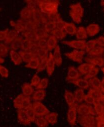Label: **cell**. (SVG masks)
<instances>
[{"label":"cell","mask_w":104,"mask_h":127,"mask_svg":"<svg viewBox=\"0 0 104 127\" xmlns=\"http://www.w3.org/2000/svg\"><path fill=\"white\" fill-rule=\"evenodd\" d=\"M37 4L41 12L46 14L57 13L59 4L58 0H39Z\"/></svg>","instance_id":"1"},{"label":"cell","mask_w":104,"mask_h":127,"mask_svg":"<svg viewBox=\"0 0 104 127\" xmlns=\"http://www.w3.org/2000/svg\"><path fill=\"white\" fill-rule=\"evenodd\" d=\"M36 117H43L49 113V110L42 103L35 101L31 104Z\"/></svg>","instance_id":"2"},{"label":"cell","mask_w":104,"mask_h":127,"mask_svg":"<svg viewBox=\"0 0 104 127\" xmlns=\"http://www.w3.org/2000/svg\"><path fill=\"white\" fill-rule=\"evenodd\" d=\"M77 112L80 116L96 115L94 108L92 106L86 104H82L78 106Z\"/></svg>","instance_id":"3"},{"label":"cell","mask_w":104,"mask_h":127,"mask_svg":"<svg viewBox=\"0 0 104 127\" xmlns=\"http://www.w3.org/2000/svg\"><path fill=\"white\" fill-rule=\"evenodd\" d=\"M84 54L85 51L84 50L78 51L77 50H74L70 53H67L65 54L66 56H67L68 58L79 64L82 62Z\"/></svg>","instance_id":"4"},{"label":"cell","mask_w":104,"mask_h":127,"mask_svg":"<svg viewBox=\"0 0 104 127\" xmlns=\"http://www.w3.org/2000/svg\"><path fill=\"white\" fill-rule=\"evenodd\" d=\"M78 122L83 127H87L91 125H96V120L94 116H80Z\"/></svg>","instance_id":"5"},{"label":"cell","mask_w":104,"mask_h":127,"mask_svg":"<svg viewBox=\"0 0 104 127\" xmlns=\"http://www.w3.org/2000/svg\"><path fill=\"white\" fill-rule=\"evenodd\" d=\"M78 105L75 104L74 106L69 107L67 113V120L69 123L72 126L75 125L77 120V109Z\"/></svg>","instance_id":"6"},{"label":"cell","mask_w":104,"mask_h":127,"mask_svg":"<svg viewBox=\"0 0 104 127\" xmlns=\"http://www.w3.org/2000/svg\"><path fill=\"white\" fill-rule=\"evenodd\" d=\"M62 43L76 49L83 50L85 49L86 41L85 40H78L72 41H63Z\"/></svg>","instance_id":"7"},{"label":"cell","mask_w":104,"mask_h":127,"mask_svg":"<svg viewBox=\"0 0 104 127\" xmlns=\"http://www.w3.org/2000/svg\"><path fill=\"white\" fill-rule=\"evenodd\" d=\"M81 74L77 69L74 66H70L68 68L67 76L66 79L67 81L71 82L79 78Z\"/></svg>","instance_id":"8"},{"label":"cell","mask_w":104,"mask_h":127,"mask_svg":"<svg viewBox=\"0 0 104 127\" xmlns=\"http://www.w3.org/2000/svg\"><path fill=\"white\" fill-rule=\"evenodd\" d=\"M55 63L53 58V54L51 52H49V56L48 58L47 64H46V71L49 76H50L53 73Z\"/></svg>","instance_id":"9"},{"label":"cell","mask_w":104,"mask_h":127,"mask_svg":"<svg viewBox=\"0 0 104 127\" xmlns=\"http://www.w3.org/2000/svg\"><path fill=\"white\" fill-rule=\"evenodd\" d=\"M17 118L19 122L24 125H28L31 122L28 118L25 110L18 109L17 110Z\"/></svg>","instance_id":"10"},{"label":"cell","mask_w":104,"mask_h":127,"mask_svg":"<svg viewBox=\"0 0 104 127\" xmlns=\"http://www.w3.org/2000/svg\"><path fill=\"white\" fill-rule=\"evenodd\" d=\"M18 53L21 58L22 61L25 63H28L32 59L37 57V55L36 54H34L28 51L20 50L19 51Z\"/></svg>","instance_id":"11"},{"label":"cell","mask_w":104,"mask_h":127,"mask_svg":"<svg viewBox=\"0 0 104 127\" xmlns=\"http://www.w3.org/2000/svg\"><path fill=\"white\" fill-rule=\"evenodd\" d=\"M86 30L88 35L89 36H94L100 32V27L98 24L92 23L86 27Z\"/></svg>","instance_id":"12"},{"label":"cell","mask_w":104,"mask_h":127,"mask_svg":"<svg viewBox=\"0 0 104 127\" xmlns=\"http://www.w3.org/2000/svg\"><path fill=\"white\" fill-rule=\"evenodd\" d=\"M23 39L17 36L15 39L10 44V48L11 50L14 51L22 50H23Z\"/></svg>","instance_id":"13"},{"label":"cell","mask_w":104,"mask_h":127,"mask_svg":"<svg viewBox=\"0 0 104 127\" xmlns=\"http://www.w3.org/2000/svg\"><path fill=\"white\" fill-rule=\"evenodd\" d=\"M70 8V11L72 12L75 14L80 16L81 17H83L84 14V9L80 2L71 5Z\"/></svg>","instance_id":"14"},{"label":"cell","mask_w":104,"mask_h":127,"mask_svg":"<svg viewBox=\"0 0 104 127\" xmlns=\"http://www.w3.org/2000/svg\"><path fill=\"white\" fill-rule=\"evenodd\" d=\"M21 20H28L32 18V9L27 6L24 7L20 12Z\"/></svg>","instance_id":"15"},{"label":"cell","mask_w":104,"mask_h":127,"mask_svg":"<svg viewBox=\"0 0 104 127\" xmlns=\"http://www.w3.org/2000/svg\"><path fill=\"white\" fill-rule=\"evenodd\" d=\"M31 18L37 24L42 22V13L39 8L36 7L32 9Z\"/></svg>","instance_id":"16"},{"label":"cell","mask_w":104,"mask_h":127,"mask_svg":"<svg viewBox=\"0 0 104 127\" xmlns=\"http://www.w3.org/2000/svg\"><path fill=\"white\" fill-rule=\"evenodd\" d=\"M53 58L57 66H59L61 65L62 63V59L60 53V48L59 45H57L55 48L54 53L53 54Z\"/></svg>","instance_id":"17"},{"label":"cell","mask_w":104,"mask_h":127,"mask_svg":"<svg viewBox=\"0 0 104 127\" xmlns=\"http://www.w3.org/2000/svg\"><path fill=\"white\" fill-rule=\"evenodd\" d=\"M64 30L66 32V33L73 35L76 33L77 29L74 23L65 22Z\"/></svg>","instance_id":"18"},{"label":"cell","mask_w":104,"mask_h":127,"mask_svg":"<svg viewBox=\"0 0 104 127\" xmlns=\"http://www.w3.org/2000/svg\"><path fill=\"white\" fill-rule=\"evenodd\" d=\"M82 89H88L90 86L89 81L84 78H78V79L71 82Z\"/></svg>","instance_id":"19"},{"label":"cell","mask_w":104,"mask_h":127,"mask_svg":"<svg viewBox=\"0 0 104 127\" xmlns=\"http://www.w3.org/2000/svg\"><path fill=\"white\" fill-rule=\"evenodd\" d=\"M57 45V39L53 35L49 36L47 39V49L48 51H51L55 49Z\"/></svg>","instance_id":"20"},{"label":"cell","mask_w":104,"mask_h":127,"mask_svg":"<svg viewBox=\"0 0 104 127\" xmlns=\"http://www.w3.org/2000/svg\"><path fill=\"white\" fill-rule=\"evenodd\" d=\"M95 66L91 64L84 63L80 65L78 67V71L82 75H87L90 69Z\"/></svg>","instance_id":"21"},{"label":"cell","mask_w":104,"mask_h":127,"mask_svg":"<svg viewBox=\"0 0 104 127\" xmlns=\"http://www.w3.org/2000/svg\"><path fill=\"white\" fill-rule=\"evenodd\" d=\"M88 94L91 95L97 102L101 99H104V93H102L100 90L91 88L89 90Z\"/></svg>","instance_id":"22"},{"label":"cell","mask_w":104,"mask_h":127,"mask_svg":"<svg viewBox=\"0 0 104 127\" xmlns=\"http://www.w3.org/2000/svg\"><path fill=\"white\" fill-rule=\"evenodd\" d=\"M9 54L11 61L15 65H19L21 64L22 61L18 53L15 51L11 50Z\"/></svg>","instance_id":"23"},{"label":"cell","mask_w":104,"mask_h":127,"mask_svg":"<svg viewBox=\"0 0 104 127\" xmlns=\"http://www.w3.org/2000/svg\"><path fill=\"white\" fill-rule=\"evenodd\" d=\"M66 101L69 107H72L76 104L74 94L70 91L66 90L64 94Z\"/></svg>","instance_id":"24"},{"label":"cell","mask_w":104,"mask_h":127,"mask_svg":"<svg viewBox=\"0 0 104 127\" xmlns=\"http://www.w3.org/2000/svg\"><path fill=\"white\" fill-rule=\"evenodd\" d=\"M18 36V32L15 30H11L7 33L4 42L6 44H11Z\"/></svg>","instance_id":"25"},{"label":"cell","mask_w":104,"mask_h":127,"mask_svg":"<svg viewBox=\"0 0 104 127\" xmlns=\"http://www.w3.org/2000/svg\"><path fill=\"white\" fill-rule=\"evenodd\" d=\"M46 95V92L44 90H37L34 92L32 98L35 101H40L43 100Z\"/></svg>","instance_id":"26"},{"label":"cell","mask_w":104,"mask_h":127,"mask_svg":"<svg viewBox=\"0 0 104 127\" xmlns=\"http://www.w3.org/2000/svg\"><path fill=\"white\" fill-rule=\"evenodd\" d=\"M23 34L25 39L31 42L36 43L38 40L34 31H25Z\"/></svg>","instance_id":"27"},{"label":"cell","mask_w":104,"mask_h":127,"mask_svg":"<svg viewBox=\"0 0 104 127\" xmlns=\"http://www.w3.org/2000/svg\"><path fill=\"white\" fill-rule=\"evenodd\" d=\"M22 94L24 96H30L34 92L33 87L29 83H25L23 84L22 87Z\"/></svg>","instance_id":"28"},{"label":"cell","mask_w":104,"mask_h":127,"mask_svg":"<svg viewBox=\"0 0 104 127\" xmlns=\"http://www.w3.org/2000/svg\"><path fill=\"white\" fill-rule=\"evenodd\" d=\"M89 84L93 88L92 89L100 90L102 85V81L98 77H94L91 78L89 81Z\"/></svg>","instance_id":"29"},{"label":"cell","mask_w":104,"mask_h":127,"mask_svg":"<svg viewBox=\"0 0 104 127\" xmlns=\"http://www.w3.org/2000/svg\"><path fill=\"white\" fill-rule=\"evenodd\" d=\"M50 33L52 34V35H53L55 36L57 39H60L62 40L63 38H64L66 36V32L65 31V30L63 29H59L57 28H56L55 29H54L53 31H52Z\"/></svg>","instance_id":"30"},{"label":"cell","mask_w":104,"mask_h":127,"mask_svg":"<svg viewBox=\"0 0 104 127\" xmlns=\"http://www.w3.org/2000/svg\"><path fill=\"white\" fill-rule=\"evenodd\" d=\"M76 38L78 40H84L87 39L88 37V35L86 30V28L84 27H79L76 33Z\"/></svg>","instance_id":"31"},{"label":"cell","mask_w":104,"mask_h":127,"mask_svg":"<svg viewBox=\"0 0 104 127\" xmlns=\"http://www.w3.org/2000/svg\"><path fill=\"white\" fill-rule=\"evenodd\" d=\"M24 97V96L22 94H20L15 98L13 101V104L15 108L17 109L18 110L22 109Z\"/></svg>","instance_id":"32"},{"label":"cell","mask_w":104,"mask_h":127,"mask_svg":"<svg viewBox=\"0 0 104 127\" xmlns=\"http://www.w3.org/2000/svg\"><path fill=\"white\" fill-rule=\"evenodd\" d=\"M38 39L41 38H46L49 37L48 33L46 31L43 27H37L34 31Z\"/></svg>","instance_id":"33"},{"label":"cell","mask_w":104,"mask_h":127,"mask_svg":"<svg viewBox=\"0 0 104 127\" xmlns=\"http://www.w3.org/2000/svg\"><path fill=\"white\" fill-rule=\"evenodd\" d=\"M74 96L75 97V101H77L79 103H80L83 100H84V98L85 96V94L83 89L79 88L75 91L74 93Z\"/></svg>","instance_id":"34"},{"label":"cell","mask_w":104,"mask_h":127,"mask_svg":"<svg viewBox=\"0 0 104 127\" xmlns=\"http://www.w3.org/2000/svg\"><path fill=\"white\" fill-rule=\"evenodd\" d=\"M40 63V60L37 58L36 57L35 58L32 59L27 64L25 65L26 67L32 68V69H37L39 64Z\"/></svg>","instance_id":"35"},{"label":"cell","mask_w":104,"mask_h":127,"mask_svg":"<svg viewBox=\"0 0 104 127\" xmlns=\"http://www.w3.org/2000/svg\"><path fill=\"white\" fill-rule=\"evenodd\" d=\"M58 114L55 112H52L49 113L45 116V118L47 120V122L51 124H55L57 122Z\"/></svg>","instance_id":"36"},{"label":"cell","mask_w":104,"mask_h":127,"mask_svg":"<svg viewBox=\"0 0 104 127\" xmlns=\"http://www.w3.org/2000/svg\"><path fill=\"white\" fill-rule=\"evenodd\" d=\"M104 50V47L96 46L88 53V54L91 56H100L103 54Z\"/></svg>","instance_id":"37"},{"label":"cell","mask_w":104,"mask_h":127,"mask_svg":"<svg viewBox=\"0 0 104 127\" xmlns=\"http://www.w3.org/2000/svg\"><path fill=\"white\" fill-rule=\"evenodd\" d=\"M34 122L38 127H47L48 126V123L44 117H37Z\"/></svg>","instance_id":"38"},{"label":"cell","mask_w":104,"mask_h":127,"mask_svg":"<svg viewBox=\"0 0 104 127\" xmlns=\"http://www.w3.org/2000/svg\"><path fill=\"white\" fill-rule=\"evenodd\" d=\"M99 72V68L97 67L94 66L93 68H92L90 69L89 72L87 74L86 76L84 77V79L88 80L89 79H91L94 77H96V76L97 75Z\"/></svg>","instance_id":"39"},{"label":"cell","mask_w":104,"mask_h":127,"mask_svg":"<svg viewBox=\"0 0 104 127\" xmlns=\"http://www.w3.org/2000/svg\"><path fill=\"white\" fill-rule=\"evenodd\" d=\"M90 60L91 64L94 66L96 65H98L99 67H102L104 65V59L101 57H96L91 59Z\"/></svg>","instance_id":"40"},{"label":"cell","mask_w":104,"mask_h":127,"mask_svg":"<svg viewBox=\"0 0 104 127\" xmlns=\"http://www.w3.org/2000/svg\"><path fill=\"white\" fill-rule=\"evenodd\" d=\"M43 28L48 33H50L52 31L56 28V24L54 22L49 21L45 24Z\"/></svg>","instance_id":"41"},{"label":"cell","mask_w":104,"mask_h":127,"mask_svg":"<svg viewBox=\"0 0 104 127\" xmlns=\"http://www.w3.org/2000/svg\"><path fill=\"white\" fill-rule=\"evenodd\" d=\"M9 51V48L6 45L3 43H0V57L7 56Z\"/></svg>","instance_id":"42"},{"label":"cell","mask_w":104,"mask_h":127,"mask_svg":"<svg viewBox=\"0 0 104 127\" xmlns=\"http://www.w3.org/2000/svg\"><path fill=\"white\" fill-rule=\"evenodd\" d=\"M26 113L27 114V115L28 117V118L29 119L30 121L31 122H33L35 121V119L36 118L35 113L33 109V108H32V107H30L28 108H27V109L25 110Z\"/></svg>","instance_id":"43"},{"label":"cell","mask_w":104,"mask_h":127,"mask_svg":"<svg viewBox=\"0 0 104 127\" xmlns=\"http://www.w3.org/2000/svg\"><path fill=\"white\" fill-rule=\"evenodd\" d=\"M47 60H48V56H46L44 58H43L42 59L40 60V63H39V66L37 69V72H41L46 68Z\"/></svg>","instance_id":"44"},{"label":"cell","mask_w":104,"mask_h":127,"mask_svg":"<svg viewBox=\"0 0 104 127\" xmlns=\"http://www.w3.org/2000/svg\"><path fill=\"white\" fill-rule=\"evenodd\" d=\"M94 109L95 111L96 115H102L104 114V105H102L97 102L94 104Z\"/></svg>","instance_id":"45"},{"label":"cell","mask_w":104,"mask_h":127,"mask_svg":"<svg viewBox=\"0 0 104 127\" xmlns=\"http://www.w3.org/2000/svg\"><path fill=\"white\" fill-rule=\"evenodd\" d=\"M96 45L97 43L95 40H91L88 42H86L85 49H86V51L87 52L89 53L91 50L96 47Z\"/></svg>","instance_id":"46"},{"label":"cell","mask_w":104,"mask_h":127,"mask_svg":"<svg viewBox=\"0 0 104 127\" xmlns=\"http://www.w3.org/2000/svg\"><path fill=\"white\" fill-rule=\"evenodd\" d=\"M48 84V79L46 78H43L40 80L38 85L36 87V89L37 90H40V89L44 90L47 87Z\"/></svg>","instance_id":"47"},{"label":"cell","mask_w":104,"mask_h":127,"mask_svg":"<svg viewBox=\"0 0 104 127\" xmlns=\"http://www.w3.org/2000/svg\"><path fill=\"white\" fill-rule=\"evenodd\" d=\"M48 50L47 49H40L39 48L37 51L36 55L37 57L41 60L43 58H44L45 57L47 56L48 53Z\"/></svg>","instance_id":"48"},{"label":"cell","mask_w":104,"mask_h":127,"mask_svg":"<svg viewBox=\"0 0 104 127\" xmlns=\"http://www.w3.org/2000/svg\"><path fill=\"white\" fill-rule=\"evenodd\" d=\"M47 16H48L49 21H51L54 22L55 23H56L57 22L61 20V18H60L59 14L57 12L47 14Z\"/></svg>","instance_id":"49"},{"label":"cell","mask_w":104,"mask_h":127,"mask_svg":"<svg viewBox=\"0 0 104 127\" xmlns=\"http://www.w3.org/2000/svg\"><path fill=\"white\" fill-rule=\"evenodd\" d=\"M36 44L39 48L47 49V39L41 38L38 39L36 42Z\"/></svg>","instance_id":"50"},{"label":"cell","mask_w":104,"mask_h":127,"mask_svg":"<svg viewBox=\"0 0 104 127\" xmlns=\"http://www.w3.org/2000/svg\"><path fill=\"white\" fill-rule=\"evenodd\" d=\"M31 102H30V96H24L23 101L22 105V109L26 110L29 107L31 106Z\"/></svg>","instance_id":"51"},{"label":"cell","mask_w":104,"mask_h":127,"mask_svg":"<svg viewBox=\"0 0 104 127\" xmlns=\"http://www.w3.org/2000/svg\"><path fill=\"white\" fill-rule=\"evenodd\" d=\"M96 120L97 127H104V114L98 115V116L96 117Z\"/></svg>","instance_id":"52"},{"label":"cell","mask_w":104,"mask_h":127,"mask_svg":"<svg viewBox=\"0 0 104 127\" xmlns=\"http://www.w3.org/2000/svg\"><path fill=\"white\" fill-rule=\"evenodd\" d=\"M40 80H41V79H40V77L37 74H35L32 77V78L31 80L30 85L32 86L36 87L38 85V84H39V83L40 82Z\"/></svg>","instance_id":"53"},{"label":"cell","mask_w":104,"mask_h":127,"mask_svg":"<svg viewBox=\"0 0 104 127\" xmlns=\"http://www.w3.org/2000/svg\"><path fill=\"white\" fill-rule=\"evenodd\" d=\"M0 74L4 78L7 77L9 75V71L8 69L4 66L0 64Z\"/></svg>","instance_id":"54"},{"label":"cell","mask_w":104,"mask_h":127,"mask_svg":"<svg viewBox=\"0 0 104 127\" xmlns=\"http://www.w3.org/2000/svg\"><path fill=\"white\" fill-rule=\"evenodd\" d=\"M84 100L88 104L90 105H94L95 104V103L96 102L95 100L89 94H87L85 95L84 98Z\"/></svg>","instance_id":"55"},{"label":"cell","mask_w":104,"mask_h":127,"mask_svg":"<svg viewBox=\"0 0 104 127\" xmlns=\"http://www.w3.org/2000/svg\"><path fill=\"white\" fill-rule=\"evenodd\" d=\"M69 13H70V15L71 17L72 18V19L75 22H76L77 23H79L81 22V17L80 16L74 14V13H73L72 12H71L70 11Z\"/></svg>","instance_id":"56"},{"label":"cell","mask_w":104,"mask_h":127,"mask_svg":"<svg viewBox=\"0 0 104 127\" xmlns=\"http://www.w3.org/2000/svg\"><path fill=\"white\" fill-rule=\"evenodd\" d=\"M8 31L9 30L8 28L4 30L0 31V41H2L5 40Z\"/></svg>","instance_id":"57"},{"label":"cell","mask_w":104,"mask_h":127,"mask_svg":"<svg viewBox=\"0 0 104 127\" xmlns=\"http://www.w3.org/2000/svg\"><path fill=\"white\" fill-rule=\"evenodd\" d=\"M95 40L96 41L97 44L99 45V46L102 47H104V37L103 36H101L99 37L97 39H95Z\"/></svg>","instance_id":"58"},{"label":"cell","mask_w":104,"mask_h":127,"mask_svg":"<svg viewBox=\"0 0 104 127\" xmlns=\"http://www.w3.org/2000/svg\"><path fill=\"white\" fill-rule=\"evenodd\" d=\"M64 23L65 21H63L62 19L56 23V28L59 29H64Z\"/></svg>","instance_id":"59"},{"label":"cell","mask_w":104,"mask_h":127,"mask_svg":"<svg viewBox=\"0 0 104 127\" xmlns=\"http://www.w3.org/2000/svg\"><path fill=\"white\" fill-rule=\"evenodd\" d=\"M4 59L3 58H2L1 57H0V64L3 63L4 62Z\"/></svg>","instance_id":"60"},{"label":"cell","mask_w":104,"mask_h":127,"mask_svg":"<svg viewBox=\"0 0 104 127\" xmlns=\"http://www.w3.org/2000/svg\"><path fill=\"white\" fill-rule=\"evenodd\" d=\"M87 127H97V126L96 125H91V126H89Z\"/></svg>","instance_id":"61"},{"label":"cell","mask_w":104,"mask_h":127,"mask_svg":"<svg viewBox=\"0 0 104 127\" xmlns=\"http://www.w3.org/2000/svg\"><path fill=\"white\" fill-rule=\"evenodd\" d=\"M101 5L103 6V5H103V4H104V0H101Z\"/></svg>","instance_id":"62"},{"label":"cell","mask_w":104,"mask_h":127,"mask_svg":"<svg viewBox=\"0 0 104 127\" xmlns=\"http://www.w3.org/2000/svg\"><path fill=\"white\" fill-rule=\"evenodd\" d=\"M101 69H102V71L104 72V67H101Z\"/></svg>","instance_id":"63"},{"label":"cell","mask_w":104,"mask_h":127,"mask_svg":"<svg viewBox=\"0 0 104 127\" xmlns=\"http://www.w3.org/2000/svg\"><path fill=\"white\" fill-rule=\"evenodd\" d=\"M0 10H1V8H0Z\"/></svg>","instance_id":"64"}]
</instances>
